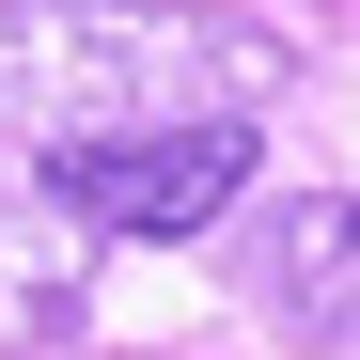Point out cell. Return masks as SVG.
<instances>
[{
	"mask_svg": "<svg viewBox=\"0 0 360 360\" xmlns=\"http://www.w3.org/2000/svg\"><path fill=\"white\" fill-rule=\"evenodd\" d=\"M297 47L219 0H0V141L79 157L141 126H251Z\"/></svg>",
	"mask_w": 360,
	"mask_h": 360,
	"instance_id": "cell-1",
	"label": "cell"
},
{
	"mask_svg": "<svg viewBox=\"0 0 360 360\" xmlns=\"http://www.w3.org/2000/svg\"><path fill=\"white\" fill-rule=\"evenodd\" d=\"M251 188V126H141V141H79L47 157V204L94 235H204Z\"/></svg>",
	"mask_w": 360,
	"mask_h": 360,
	"instance_id": "cell-2",
	"label": "cell"
},
{
	"mask_svg": "<svg viewBox=\"0 0 360 360\" xmlns=\"http://www.w3.org/2000/svg\"><path fill=\"white\" fill-rule=\"evenodd\" d=\"M251 282H266V329H282V345H360V188L266 204Z\"/></svg>",
	"mask_w": 360,
	"mask_h": 360,
	"instance_id": "cell-3",
	"label": "cell"
},
{
	"mask_svg": "<svg viewBox=\"0 0 360 360\" xmlns=\"http://www.w3.org/2000/svg\"><path fill=\"white\" fill-rule=\"evenodd\" d=\"M94 251H110L94 219H63L47 188H0V345H63L94 314Z\"/></svg>",
	"mask_w": 360,
	"mask_h": 360,
	"instance_id": "cell-4",
	"label": "cell"
}]
</instances>
